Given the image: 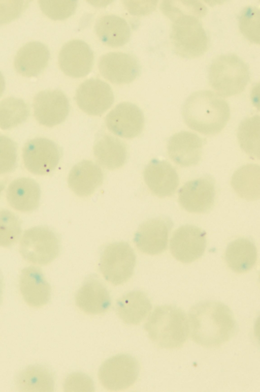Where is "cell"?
<instances>
[{
	"label": "cell",
	"instance_id": "1",
	"mask_svg": "<svg viewBox=\"0 0 260 392\" xmlns=\"http://www.w3.org/2000/svg\"><path fill=\"white\" fill-rule=\"evenodd\" d=\"M188 320L192 340L206 347L224 344L238 329L231 309L218 301L205 300L195 304L189 310Z\"/></svg>",
	"mask_w": 260,
	"mask_h": 392
},
{
	"label": "cell",
	"instance_id": "2",
	"mask_svg": "<svg viewBox=\"0 0 260 392\" xmlns=\"http://www.w3.org/2000/svg\"><path fill=\"white\" fill-rule=\"evenodd\" d=\"M182 114L187 126L199 133L211 135L220 132L230 117L228 103L209 90L197 91L183 103Z\"/></svg>",
	"mask_w": 260,
	"mask_h": 392
},
{
	"label": "cell",
	"instance_id": "3",
	"mask_svg": "<svg viewBox=\"0 0 260 392\" xmlns=\"http://www.w3.org/2000/svg\"><path fill=\"white\" fill-rule=\"evenodd\" d=\"M144 329L154 343L166 349L181 346L189 334L185 313L180 308L172 305L156 307L149 315Z\"/></svg>",
	"mask_w": 260,
	"mask_h": 392
},
{
	"label": "cell",
	"instance_id": "4",
	"mask_svg": "<svg viewBox=\"0 0 260 392\" xmlns=\"http://www.w3.org/2000/svg\"><path fill=\"white\" fill-rule=\"evenodd\" d=\"M210 85L221 97L241 93L250 79L248 66L234 54H223L215 58L208 72Z\"/></svg>",
	"mask_w": 260,
	"mask_h": 392
},
{
	"label": "cell",
	"instance_id": "5",
	"mask_svg": "<svg viewBox=\"0 0 260 392\" xmlns=\"http://www.w3.org/2000/svg\"><path fill=\"white\" fill-rule=\"evenodd\" d=\"M170 40L176 54L185 58H194L205 53L208 37L199 18L185 15L174 20Z\"/></svg>",
	"mask_w": 260,
	"mask_h": 392
},
{
	"label": "cell",
	"instance_id": "6",
	"mask_svg": "<svg viewBox=\"0 0 260 392\" xmlns=\"http://www.w3.org/2000/svg\"><path fill=\"white\" fill-rule=\"evenodd\" d=\"M20 252L26 261L46 265L58 256L60 243L56 234L45 226H35L24 232L20 243Z\"/></svg>",
	"mask_w": 260,
	"mask_h": 392
},
{
	"label": "cell",
	"instance_id": "7",
	"mask_svg": "<svg viewBox=\"0 0 260 392\" xmlns=\"http://www.w3.org/2000/svg\"><path fill=\"white\" fill-rule=\"evenodd\" d=\"M136 257L131 246L126 242L111 243L101 254L100 270L105 279L114 285L126 282L133 275Z\"/></svg>",
	"mask_w": 260,
	"mask_h": 392
},
{
	"label": "cell",
	"instance_id": "8",
	"mask_svg": "<svg viewBox=\"0 0 260 392\" xmlns=\"http://www.w3.org/2000/svg\"><path fill=\"white\" fill-rule=\"evenodd\" d=\"M139 365L135 358L128 354H118L105 360L98 373L99 380L109 390L127 388L136 381Z\"/></svg>",
	"mask_w": 260,
	"mask_h": 392
},
{
	"label": "cell",
	"instance_id": "9",
	"mask_svg": "<svg viewBox=\"0 0 260 392\" xmlns=\"http://www.w3.org/2000/svg\"><path fill=\"white\" fill-rule=\"evenodd\" d=\"M24 164L31 173L45 175L52 171L58 164L61 153L51 140L37 138L27 142L22 150Z\"/></svg>",
	"mask_w": 260,
	"mask_h": 392
},
{
	"label": "cell",
	"instance_id": "10",
	"mask_svg": "<svg viewBox=\"0 0 260 392\" xmlns=\"http://www.w3.org/2000/svg\"><path fill=\"white\" fill-rule=\"evenodd\" d=\"M215 197V181L210 175L186 182L178 191L180 205L190 213H206L213 205Z\"/></svg>",
	"mask_w": 260,
	"mask_h": 392
},
{
	"label": "cell",
	"instance_id": "11",
	"mask_svg": "<svg viewBox=\"0 0 260 392\" xmlns=\"http://www.w3.org/2000/svg\"><path fill=\"white\" fill-rule=\"evenodd\" d=\"M206 246V232L191 225H183L173 233L170 248L177 260L185 263L192 262L201 257Z\"/></svg>",
	"mask_w": 260,
	"mask_h": 392
},
{
	"label": "cell",
	"instance_id": "12",
	"mask_svg": "<svg viewBox=\"0 0 260 392\" xmlns=\"http://www.w3.org/2000/svg\"><path fill=\"white\" fill-rule=\"evenodd\" d=\"M75 100L79 107L87 114L100 115L112 106L114 97L109 84L99 79L91 78L79 86Z\"/></svg>",
	"mask_w": 260,
	"mask_h": 392
},
{
	"label": "cell",
	"instance_id": "13",
	"mask_svg": "<svg viewBox=\"0 0 260 392\" xmlns=\"http://www.w3.org/2000/svg\"><path fill=\"white\" fill-rule=\"evenodd\" d=\"M34 116L41 125L51 127L63 122L70 111L68 99L60 90L40 92L34 97Z\"/></svg>",
	"mask_w": 260,
	"mask_h": 392
},
{
	"label": "cell",
	"instance_id": "14",
	"mask_svg": "<svg viewBox=\"0 0 260 392\" xmlns=\"http://www.w3.org/2000/svg\"><path fill=\"white\" fill-rule=\"evenodd\" d=\"M98 68L105 78L117 84L132 82L141 71L138 59L130 54L121 52H112L103 55L99 59Z\"/></svg>",
	"mask_w": 260,
	"mask_h": 392
},
{
	"label": "cell",
	"instance_id": "15",
	"mask_svg": "<svg viewBox=\"0 0 260 392\" xmlns=\"http://www.w3.org/2000/svg\"><path fill=\"white\" fill-rule=\"evenodd\" d=\"M173 224L169 218L158 217L142 223L135 234L134 242L141 252L156 255L167 247L168 236Z\"/></svg>",
	"mask_w": 260,
	"mask_h": 392
},
{
	"label": "cell",
	"instance_id": "16",
	"mask_svg": "<svg viewBox=\"0 0 260 392\" xmlns=\"http://www.w3.org/2000/svg\"><path fill=\"white\" fill-rule=\"evenodd\" d=\"M94 61L93 53L84 41L73 40L63 45L58 56L62 71L73 78L83 77L91 71Z\"/></svg>",
	"mask_w": 260,
	"mask_h": 392
},
{
	"label": "cell",
	"instance_id": "17",
	"mask_svg": "<svg viewBox=\"0 0 260 392\" xmlns=\"http://www.w3.org/2000/svg\"><path fill=\"white\" fill-rule=\"evenodd\" d=\"M106 124L108 129L114 134L132 138L142 132L144 116L142 110L135 104L122 102L107 115Z\"/></svg>",
	"mask_w": 260,
	"mask_h": 392
},
{
	"label": "cell",
	"instance_id": "18",
	"mask_svg": "<svg viewBox=\"0 0 260 392\" xmlns=\"http://www.w3.org/2000/svg\"><path fill=\"white\" fill-rule=\"evenodd\" d=\"M202 148V139L196 134L186 131L172 135L167 144L169 157L182 167L198 164L201 159Z\"/></svg>",
	"mask_w": 260,
	"mask_h": 392
},
{
	"label": "cell",
	"instance_id": "19",
	"mask_svg": "<svg viewBox=\"0 0 260 392\" xmlns=\"http://www.w3.org/2000/svg\"><path fill=\"white\" fill-rule=\"evenodd\" d=\"M143 176L149 189L160 197L172 195L179 185L175 169L165 160L152 159L145 167Z\"/></svg>",
	"mask_w": 260,
	"mask_h": 392
},
{
	"label": "cell",
	"instance_id": "20",
	"mask_svg": "<svg viewBox=\"0 0 260 392\" xmlns=\"http://www.w3.org/2000/svg\"><path fill=\"white\" fill-rule=\"evenodd\" d=\"M19 288L23 299L30 307H42L50 299V285L38 267L30 266L21 270Z\"/></svg>",
	"mask_w": 260,
	"mask_h": 392
},
{
	"label": "cell",
	"instance_id": "21",
	"mask_svg": "<svg viewBox=\"0 0 260 392\" xmlns=\"http://www.w3.org/2000/svg\"><path fill=\"white\" fill-rule=\"evenodd\" d=\"M77 306L89 314L105 312L110 307L111 299L104 284L95 276L85 279L75 296Z\"/></svg>",
	"mask_w": 260,
	"mask_h": 392
},
{
	"label": "cell",
	"instance_id": "22",
	"mask_svg": "<svg viewBox=\"0 0 260 392\" xmlns=\"http://www.w3.org/2000/svg\"><path fill=\"white\" fill-rule=\"evenodd\" d=\"M50 52L44 44L37 41L23 45L17 52L14 66L17 72L23 76L36 77L47 66Z\"/></svg>",
	"mask_w": 260,
	"mask_h": 392
},
{
	"label": "cell",
	"instance_id": "23",
	"mask_svg": "<svg viewBox=\"0 0 260 392\" xmlns=\"http://www.w3.org/2000/svg\"><path fill=\"white\" fill-rule=\"evenodd\" d=\"M103 179V171L98 165L89 160H83L72 168L68 182L75 194L87 197L102 184Z\"/></svg>",
	"mask_w": 260,
	"mask_h": 392
},
{
	"label": "cell",
	"instance_id": "24",
	"mask_svg": "<svg viewBox=\"0 0 260 392\" xmlns=\"http://www.w3.org/2000/svg\"><path fill=\"white\" fill-rule=\"evenodd\" d=\"M41 190L38 184L28 177L14 180L6 193L8 202L13 208L23 212H31L39 205Z\"/></svg>",
	"mask_w": 260,
	"mask_h": 392
},
{
	"label": "cell",
	"instance_id": "25",
	"mask_svg": "<svg viewBox=\"0 0 260 392\" xmlns=\"http://www.w3.org/2000/svg\"><path fill=\"white\" fill-rule=\"evenodd\" d=\"M152 309L148 297L139 290L130 291L117 301L116 310L119 317L125 323L136 325L142 322Z\"/></svg>",
	"mask_w": 260,
	"mask_h": 392
},
{
	"label": "cell",
	"instance_id": "26",
	"mask_svg": "<svg viewBox=\"0 0 260 392\" xmlns=\"http://www.w3.org/2000/svg\"><path fill=\"white\" fill-rule=\"evenodd\" d=\"M54 377L44 365H31L22 370L15 378V385L20 391H53Z\"/></svg>",
	"mask_w": 260,
	"mask_h": 392
},
{
	"label": "cell",
	"instance_id": "27",
	"mask_svg": "<svg viewBox=\"0 0 260 392\" xmlns=\"http://www.w3.org/2000/svg\"><path fill=\"white\" fill-rule=\"evenodd\" d=\"M94 29L101 42L112 47L124 45L129 41L131 34L126 21L114 15L99 18L95 24Z\"/></svg>",
	"mask_w": 260,
	"mask_h": 392
},
{
	"label": "cell",
	"instance_id": "28",
	"mask_svg": "<svg viewBox=\"0 0 260 392\" xmlns=\"http://www.w3.org/2000/svg\"><path fill=\"white\" fill-rule=\"evenodd\" d=\"M93 153L98 163L103 167L114 170L122 166L126 161L127 149L119 139L104 135L97 139Z\"/></svg>",
	"mask_w": 260,
	"mask_h": 392
},
{
	"label": "cell",
	"instance_id": "29",
	"mask_svg": "<svg viewBox=\"0 0 260 392\" xmlns=\"http://www.w3.org/2000/svg\"><path fill=\"white\" fill-rule=\"evenodd\" d=\"M257 256L254 243L249 238H239L228 245L225 259L231 269L237 273H243L254 266Z\"/></svg>",
	"mask_w": 260,
	"mask_h": 392
},
{
	"label": "cell",
	"instance_id": "30",
	"mask_svg": "<svg viewBox=\"0 0 260 392\" xmlns=\"http://www.w3.org/2000/svg\"><path fill=\"white\" fill-rule=\"evenodd\" d=\"M259 166L249 164L239 168L233 174L231 185L241 198L248 201L259 198Z\"/></svg>",
	"mask_w": 260,
	"mask_h": 392
},
{
	"label": "cell",
	"instance_id": "31",
	"mask_svg": "<svg viewBox=\"0 0 260 392\" xmlns=\"http://www.w3.org/2000/svg\"><path fill=\"white\" fill-rule=\"evenodd\" d=\"M240 147L254 159H259V116L246 117L241 122L237 131Z\"/></svg>",
	"mask_w": 260,
	"mask_h": 392
},
{
	"label": "cell",
	"instance_id": "32",
	"mask_svg": "<svg viewBox=\"0 0 260 392\" xmlns=\"http://www.w3.org/2000/svg\"><path fill=\"white\" fill-rule=\"evenodd\" d=\"M25 102L18 98L8 97L0 102V128L8 130L25 122L29 115Z\"/></svg>",
	"mask_w": 260,
	"mask_h": 392
},
{
	"label": "cell",
	"instance_id": "33",
	"mask_svg": "<svg viewBox=\"0 0 260 392\" xmlns=\"http://www.w3.org/2000/svg\"><path fill=\"white\" fill-rule=\"evenodd\" d=\"M160 9L172 21L185 15L202 18L207 12V8L198 1H163Z\"/></svg>",
	"mask_w": 260,
	"mask_h": 392
},
{
	"label": "cell",
	"instance_id": "34",
	"mask_svg": "<svg viewBox=\"0 0 260 392\" xmlns=\"http://www.w3.org/2000/svg\"><path fill=\"white\" fill-rule=\"evenodd\" d=\"M259 18L258 8L247 6L238 17L239 28L244 37L251 43L259 44Z\"/></svg>",
	"mask_w": 260,
	"mask_h": 392
},
{
	"label": "cell",
	"instance_id": "35",
	"mask_svg": "<svg viewBox=\"0 0 260 392\" xmlns=\"http://www.w3.org/2000/svg\"><path fill=\"white\" fill-rule=\"evenodd\" d=\"M21 233L18 218L7 209L0 210V246L8 247L13 245Z\"/></svg>",
	"mask_w": 260,
	"mask_h": 392
},
{
	"label": "cell",
	"instance_id": "36",
	"mask_svg": "<svg viewBox=\"0 0 260 392\" xmlns=\"http://www.w3.org/2000/svg\"><path fill=\"white\" fill-rule=\"evenodd\" d=\"M42 12L54 20H62L75 12L77 1L75 0H41L39 1Z\"/></svg>",
	"mask_w": 260,
	"mask_h": 392
},
{
	"label": "cell",
	"instance_id": "37",
	"mask_svg": "<svg viewBox=\"0 0 260 392\" xmlns=\"http://www.w3.org/2000/svg\"><path fill=\"white\" fill-rule=\"evenodd\" d=\"M17 145L10 138L0 135V174L11 172L16 167Z\"/></svg>",
	"mask_w": 260,
	"mask_h": 392
},
{
	"label": "cell",
	"instance_id": "38",
	"mask_svg": "<svg viewBox=\"0 0 260 392\" xmlns=\"http://www.w3.org/2000/svg\"><path fill=\"white\" fill-rule=\"evenodd\" d=\"M28 1H0V25L19 17L28 6Z\"/></svg>",
	"mask_w": 260,
	"mask_h": 392
},
{
	"label": "cell",
	"instance_id": "39",
	"mask_svg": "<svg viewBox=\"0 0 260 392\" xmlns=\"http://www.w3.org/2000/svg\"><path fill=\"white\" fill-rule=\"evenodd\" d=\"M66 391H93L94 386L92 379L88 375L79 372L69 375L63 384Z\"/></svg>",
	"mask_w": 260,
	"mask_h": 392
},
{
	"label": "cell",
	"instance_id": "40",
	"mask_svg": "<svg viewBox=\"0 0 260 392\" xmlns=\"http://www.w3.org/2000/svg\"><path fill=\"white\" fill-rule=\"evenodd\" d=\"M123 4L133 15L143 16L152 12L156 8L157 1H123Z\"/></svg>",
	"mask_w": 260,
	"mask_h": 392
},
{
	"label": "cell",
	"instance_id": "41",
	"mask_svg": "<svg viewBox=\"0 0 260 392\" xmlns=\"http://www.w3.org/2000/svg\"><path fill=\"white\" fill-rule=\"evenodd\" d=\"M251 99L253 104L258 108L259 105V83L253 86L251 93Z\"/></svg>",
	"mask_w": 260,
	"mask_h": 392
},
{
	"label": "cell",
	"instance_id": "42",
	"mask_svg": "<svg viewBox=\"0 0 260 392\" xmlns=\"http://www.w3.org/2000/svg\"><path fill=\"white\" fill-rule=\"evenodd\" d=\"M5 88V81L2 73L0 72V97L2 95Z\"/></svg>",
	"mask_w": 260,
	"mask_h": 392
},
{
	"label": "cell",
	"instance_id": "43",
	"mask_svg": "<svg viewBox=\"0 0 260 392\" xmlns=\"http://www.w3.org/2000/svg\"><path fill=\"white\" fill-rule=\"evenodd\" d=\"M3 276L0 272V304L2 301L3 299Z\"/></svg>",
	"mask_w": 260,
	"mask_h": 392
},
{
	"label": "cell",
	"instance_id": "44",
	"mask_svg": "<svg viewBox=\"0 0 260 392\" xmlns=\"http://www.w3.org/2000/svg\"><path fill=\"white\" fill-rule=\"evenodd\" d=\"M4 188H5V186L4 185V184L0 183V195L2 191L4 190Z\"/></svg>",
	"mask_w": 260,
	"mask_h": 392
}]
</instances>
